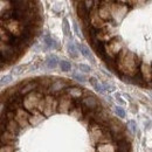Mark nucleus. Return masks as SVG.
<instances>
[{
	"label": "nucleus",
	"instance_id": "6",
	"mask_svg": "<svg viewBox=\"0 0 152 152\" xmlns=\"http://www.w3.org/2000/svg\"><path fill=\"white\" fill-rule=\"evenodd\" d=\"M43 42H45V45H46L48 48H57L56 41L53 40L49 35H46V37L43 38Z\"/></svg>",
	"mask_w": 152,
	"mask_h": 152
},
{
	"label": "nucleus",
	"instance_id": "21",
	"mask_svg": "<svg viewBox=\"0 0 152 152\" xmlns=\"http://www.w3.org/2000/svg\"><path fill=\"white\" fill-rule=\"evenodd\" d=\"M73 26H74V31H75V34L77 35V37H82V34H81V32H80V29H78V25H77V22L76 21H74L73 22Z\"/></svg>",
	"mask_w": 152,
	"mask_h": 152
},
{
	"label": "nucleus",
	"instance_id": "5",
	"mask_svg": "<svg viewBox=\"0 0 152 152\" xmlns=\"http://www.w3.org/2000/svg\"><path fill=\"white\" fill-rule=\"evenodd\" d=\"M83 104L88 109H91V110H94V109L97 108V101H96L94 97H87V98H84L83 99Z\"/></svg>",
	"mask_w": 152,
	"mask_h": 152
},
{
	"label": "nucleus",
	"instance_id": "20",
	"mask_svg": "<svg viewBox=\"0 0 152 152\" xmlns=\"http://www.w3.org/2000/svg\"><path fill=\"white\" fill-rule=\"evenodd\" d=\"M103 86H104V88H105L107 91H114L115 90L114 86H111V84H109V83H107V82H103Z\"/></svg>",
	"mask_w": 152,
	"mask_h": 152
},
{
	"label": "nucleus",
	"instance_id": "16",
	"mask_svg": "<svg viewBox=\"0 0 152 152\" xmlns=\"http://www.w3.org/2000/svg\"><path fill=\"white\" fill-rule=\"evenodd\" d=\"M128 128H129V130L131 132H136L137 131V124H136V122L134 121H129L128 122Z\"/></svg>",
	"mask_w": 152,
	"mask_h": 152
},
{
	"label": "nucleus",
	"instance_id": "19",
	"mask_svg": "<svg viewBox=\"0 0 152 152\" xmlns=\"http://www.w3.org/2000/svg\"><path fill=\"white\" fill-rule=\"evenodd\" d=\"M63 31L66 35H69V25H68V20L63 19Z\"/></svg>",
	"mask_w": 152,
	"mask_h": 152
},
{
	"label": "nucleus",
	"instance_id": "11",
	"mask_svg": "<svg viewBox=\"0 0 152 152\" xmlns=\"http://www.w3.org/2000/svg\"><path fill=\"white\" fill-rule=\"evenodd\" d=\"M68 53H69V55H70L72 57L78 56V53H77V49H76L75 45H74L72 41L68 43Z\"/></svg>",
	"mask_w": 152,
	"mask_h": 152
},
{
	"label": "nucleus",
	"instance_id": "12",
	"mask_svg": "<svg viewBox=\"0 0 152 152\" xmlns=\"http://www.w3.org/2000/svg\"><path fill=\"white\" fill-rule=\"evenodd\" d=\"M118 151H129L130 150V144L126 142V140H124V139H122L119 143H118V149H117Z\"/></svg>",
	"mask_w": 152,
	"mask_h": 152
},
{
	"label": "nucleus",
	"instance_id": "10",
	"mask_svg": "<svg viewBox=\"0 0 152 152\" xmlns=\"http://www.w3.org/2000/svg\"><path fill=\"white\" fill-rule=\"evenodd\" d=\"M60 68H61L62 72L67 73V72H70L72 64H70V62H68V61H66V60H62V61H60Z\"/></svg>",
	"mask_w": 152,
	"mask_h": 152
},
{
	"label": "nucleus",
	"instance_id": "4",
	"mask_svg": "<svg viewBox=\"0 0 152 152\" xmlns=\"http://www.w3.org/2000/svg\"><path fill=\"white\" fill-rule=\"evenodd\" d=\"M58 60L55 55H49V56L46 58V66L49 68V69H55L58 64Z\"/></svg>",
	"mask_w": 152,
	"mask_h": 152
},
{
	"label": "nucleus",
	"instance_id": "17",
	"mask_svg": "<svg viewBox=\"0 0 152 152\" xmlns=\"http://www.w3.org/2000/svg\"><path fill=\"white\" fill-rule=\"evenodd\" d=\"M78 69H80L81 72H83V73H90V72H91V68H90L89 66H87V64H83V63L78 64Z\"/></svg>",
	"mask_w": 152,
	"mask_h": 152
},
{
	"label": "nucleus",
	"instance_id": "23",
	"mask_svg": "<svg viewBox=\"0 0 152 152\" xmlns=\"http://www.w3.org/2000/svg\"><path fill=\"white\" fill-rule=\"evenodd\" d=\"M116 101H117V102H119L121 104H125V102H124V101H123V99L121 98V96L116 95Z\"/></svg>",
	"mask_w": 152,
	"mask_h": 152
},
{
	"label": "nucleus",
	"instance_id": "13",
	"mask_svg": "<svg viewBox=\"0 0 152 152\" xmlns=\"http://www.w3.org/2000/svg\"><path fill=\"white\" fill-rule=\"evenodd\" d=\"M93 87H94V89H95L96 91H97V93H99V94H105V91H107V90H105V88H104V86H103V84H101V83H99V81H98L96 84H94Z\"/></svg>",
	"mask_w": 152,
	"mask_h": 152
},
{
	"label": "nucleus",
	"instance_id": "24",
	"mask_svg": "<svg viewBox=\"0 0 152 152\" xmlns=\"http://www.w3.org/2000/svg\"><path fill=\"white\" fill-rule=\"evenodd\" d=\"M149 96H150V97L152 98V91H151V93H149Z\"/></svg>",
	"mask_w": 152,
	"mask_h": 152
},
{
	"label": "nucleus",
	"instance_id": "22",
	"mask_svg": "<svg viewBox=\"0 0 152 152\" xmlns=\"http://www.w3.org/2000/svg\"><path fill=\"white\" fill-rule=\"evenodd\" d=\"M84 5H86V7L90 11L91 7H93V0H84Z\"/></svg>",
	"mask_w": 152,
	"mask_h": 152
},
{
	"label": "nucleus",
	"instance_id": "8",
	"mask_svg": "<svg viewBox=\"0 0 152 152\" xmlns=\"http://www.w3.org/2000/svg\"><path fill=\"white\" fill-rule=\"evenodd\" d=\"M77 12H78V15H80V17L84 18V17H87V15H88V12H89V10L86 7V5H84V2H83V4H80V5H78Z\"/></svg>",
	"mask_w": 152,
	"mask_h": 152
},
{
	"label": "nucleus",
	"instance_id": "9",
	"mask_svg": "<svg viewBox=\"0 0 152 152\" xmlns=\"http://www.w3.org/2000/svg\"><path fill=\"white\" fill-rule=\"evenodd\" d=\"M72 77H73L75 81H78V82H81V83L87 82V77L83 75V74H81V72H74V73L72 74Z\"/></svg>",
	"mask_w": 152,
	"mask_h": 152
},
{
	"label": "nucleus",
	"instance_id": "2",
	"mask_svg": "<svg viewBox=\"0 0 152 152\" xmlns=\"http://www.w3.org/2000/svg\"><path fill=\"white\" fill-rule=\"evenodd\" d=\"M66 87H67V84L64 83V81H55V82L49 87V91H50V93H57V91L63 90Z\"/></svg>",
	"mask_w": 152,
	"mask_h": 152
},
{
	"label": "nucleus",
	"instance_id": "18",
	"mask_svg": "<svg viewBox=\"0 0 152 152\" xmlns=\"http://www.w3.org/2000/svg\"><path fill=\"white\" fill-rule=\"evenodd\" d=\"M12 76L11 75H7V76H4L2 78H1V86H5V84H8L11 81H12Z\"/></svg>",
	"mask_w": 152,
	"mask_h": 152
},
{
	"label": "nucleus",
	"instance_id": "3",
	"mask_svg": "<svg viewBox=\"0 0 152 152\" xmlns=\"http://www.w3.org/2000/svg\"><path fill=\"white\" fill-rule=\"evenodd\" d=\"M35 89H37V83H35V82H28V83H26V84L22 87V89L20 90V94H21V95H27V94L32 93V91L35 90Z\"/></svg>",
	"mask_w": 152,
	"mask_h": 152
},
{
	"label": "nucleus",
	"instance_id": "7",
	"mask_svg": "<svg viewBox=\"0 0 152 152\" xmlns=\"http://www.w3.org/2000/svg\"><path fill=\"white\" fill-rule=\"evenodd\" d=\"M67 93H68V95L70 96L72 98H80L81 95H82V91L80 90V89H77V88H73V89H67Z\"/></svg>",
	"mask_w": 152,
	"mask_h": 152
},
{
	"label": "nucleus",
	"instance_id": "15",
	"mask_svg": "<svg viewBox=\"0 0 152 152\" xmlns=\"http://www.w3.org/2000/svg\"><path fill=\"white\" fill-rule=\"evenodd\" d=\"M25 69H26L25 66H18V67H15V68L13 69V74H14V75H21V74L25 72Z\"/></svg>",
	"mask_w": 152,
	"mask_h": 152
},
{
	"label": "nucleus",
	"instance_id": "1",
	"mask_svg": "<svg viewBox=\"0 0 152 152\" xmlns=\"http://www.w3.org/2000/svg\"><path fill=\"white\" fill-rule=\"evenodd\" d=\"M77 47H78V49H80V52H81V54H82L83 56L87 57L88 60H90L91 62H95L94 56H93V54L90 53V50H89L88 47H86L84 45H81V43H77Z\"/></svg>",
	"mask_w": 152,
	"mask_h": 152
},
{
	"label": "nucleus",
	"instance_id": "14",
	"mask_svg": "<svg viewBox=\"0 0 152 152\" xmlns=\"http://www.w3.org/2000/svg\"><path fill=\"white\" fill-rule=\"evenodd\" d=\"M115 114L117 115L119 118H124V117H125V111H124V109L121 108V107H116V108H115Z\"/></svg>",
	"mask_w": 152,
	"mask_h": 152
}]
</instances>
